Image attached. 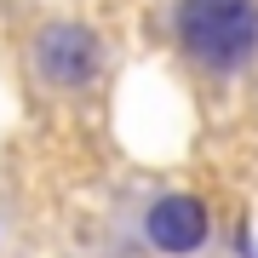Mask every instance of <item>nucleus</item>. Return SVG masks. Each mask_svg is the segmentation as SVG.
<instances>
[{
    "label": "nucleus",
    "instance_id": "f257e3e1",
    "mask_svg": "<svg viewBox=\"0 0 258 258\" xmlns=\"http://www.w3.org/2000/svg\"><path fill=\"white\" fill-rule=\"evenodd\" d=\"M166 35L207 81H235L258 57V0H172Z\"/></svg>",
    "mask_w": 258,
    "mask_h": 258
},
{
    "label": "nucleus",
    "instance_id": "f03ea898",
    "mask_svg": "<svg viewBox=\"0 0 258 258\" xmlns=\"http://www.w3.org/2000/svg\"><path fill=\"white\" fill-rule=\"evenodd\" d=\"M29 69H35V81L46 86V92H86V86H98V75H103L98 29H86L75 18H57L46 29H35V40H29Z\"/></svg>",
    "mask_w": 258,
    "mask_h": 258
},
{
    "label": "nucleus",
    "instance_id": "7ed1b4c3",
    "mask_svg": "<svg viewBox=\"0 0 258 258\" xmlns=\"http://www.w3.org/2000/svg\"><path fill=\"white\" fill-rule=\"evenodd\" d=\"M138 235H144L155 252H166V258H189V252L207 247V235H212V212H207L201 195H189V189H166V195H155V201L144 207Z\"/></svg>",
    "mask_w": 258,
    "mask_h": 258
}]
</instances>
